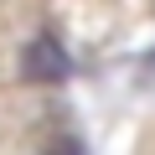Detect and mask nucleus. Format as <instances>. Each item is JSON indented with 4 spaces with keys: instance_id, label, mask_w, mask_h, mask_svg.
Segmentation results:
<instances>
[{
    "instance_id": "f257e3e1",
    "label": "nucleus",
    "mask_w": 155,
    "mask_h": 155,
    "mask_svg": "<svg viewBox=\"0 0 155 155\" xmlns=\"http://www.w3.org/2000/svg\"><path fill=\"white\" fill-rule=\"evenodd\" d=\"M67 72H72V62H67V47L57 36H36L21 52V78L26 83H62Z\"/></svg>"
},
{
    "instance_id": "f03ea898",
    "label": "nucleus",
    "mask_w": 155,
    "mask_h": 155,
    "mask_svg": "<svg viewBox=\"0 0 155 155\" xmlns=\"http://www.w3.org/2000/svg\"><path fill=\"white\" fill-rule=\"evenodd\" d=\"M52 155H83V145H62V150H52Z\"/></svg>"
}]
</instances>
